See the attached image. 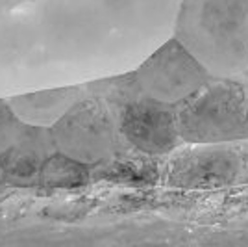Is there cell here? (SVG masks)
Here are the masks:
<instances>
[{
	"label": "cell",
	"mask_w": 248,
	"mask_h": 247,
	"mask_svg": "<svg viewBox=\"0 0 248 247\" xmlns=\"http://www.w3.org/2000/svg\"><path fill=\"white\" fill-rule=\"evenodd\" d=\"M182 0H0V97L134 71L172 37Z\"/></svg>",
	"instance_id": "cell-1"
},
{
	"label": "cell",
	"mask_w": 248,
	"mask_h": 247,
	"mask_svg": "<svg viewBox=\"0 0 248 247\" xmlns=\"http://www.w3.org/2000/svg\"><path fill=\"white\" fill-rule=\"evenodd\" d=\"M174 35L209 76L248 80V0H182Z\"/></svg>",
	"instance_id": "cell-2"
},
{
	"label": "cell",
	"mask_w": 248,
	"mask_h": 247,
	"mask_svg": "<svg viewBox=\"0 0 248 247\" xmlns=\"http://www.w3.org/2000/svg\"><path fill=\"white\" fill-rule=\"evenodd\" d=\"M176 128L189 145L248 140L247 84L211 78L176 104Z\"/></svg>",
	"instance_id": "cell-3"
},
{
	"label": "cell",
	"mask_w": 248,
	"mask_h": 247,
	"mask_svg": "<svg viewBox=\"0 0 248 247\" xmlns=\"http://www.w3.org/2000/svg\"><path fill=\"white\" fill-rule=\"evenodd\" d=\"M50 130L58 151L89 165L109 160L123 141L111 104L89 88Z\"/></svg>",
	"instance_id": "cell-4"
},
{
	"label": "cell",
	"mask_w": 248,
	"mask_h": 247,
	"mask_svg": "<svg viewBox=\"0 0 248 247\" xmlns=\"http://www.w3.org/2000/svg\"><path fill=\"white\" fill-rule=\"evenodd\" d=\"M167 178L180 188H215L248 180V140L200 143L170 160Z\"/></svg>",
	"instance_id": "cell-5"
},
{
	"label": "cell",
	"mask_w": 248,
	"mask_h": 247,
	"mask_svg": "<svg viewBox=\"0 0 248 247\" xmlns=\"http://www.w3.org/2000/svg\"><path fill=\"white\" fill-rule=\"evenodd\" d=\"M134 72L143 93L165 104L186 101L213 78L174 35L155 49Z\"/></svg>",
	"instance_id": "cell-6"
},
{
	"label": "cell",
	"mask_w": 248,
	"mask_h": 247,
	"mask_svg": "<svg viewBox=\"0 0 248 247\" xmlns=\"http://www.w3.org/2000/svg\"><path fill=\"white\" fill-rule=\"evenodd\" d=\"M56 151L50 126L26 124L21 138L0 155V182L17 186L37 182L43 162Z\"/></svg>",
	"instance_id": "cell-7"
},
{
	"label": "cell",
	"mask_w": 248,
	"mask_h": 247,
	"mask_svg": "<svg viewBox=\"0 0 248 247\" xmlns=\"http://www.w3.org/2000/svg\"><path fill=\"white\" fill-rule=\"evenodd\" d=\"M87 93L85 84H71L58 88H45L30 93H17L6 97L13 112L22 123L31 126H52Z\"/></svg>",
	"instance_id": "cell-8"
},
{
	"label": "cell",
	"mask_w": 248,
	"mask_h": 247,
	"mask_svg": "<svg viewBox=\"0 0 248 247\" xmlns=\"http://www.w3.org/2000/svg\"><path fill=\"white\" fill-rule=\"evenodd\" d=\"M91 167L93 165L83 164L76 158L67 156L62 151H56L43 162L39 184L52 190L82 188L91 178Z\"/></svg>",
	"instance_id": "cell-9"
},
{
	"label": "cell",
	"mask_w": 248,
	"mask_h": 247,
	"mask_svg": "<svg viewBox=\"0 0 248 247\" xmlns=\"http://www.w3.org/2000/svg\"><path fill=\"white\" fill-rule=\"evenodd\" d=\"M24 126L26 123H22L17 117L6 97H0V155L21 138Z\"/></svg>",
	"instance_id": "cell-10"
},
{
	"label": "cell",
	"mask_w": 248,
	"mask_h": 247,
	"mask_svg": "<svg viewBox=\"0 0 248 247\" xmlns=\"http://www.w3.org/2000/svg\"><path fill=\"white\" fill-rule=\"evenodd\" d=\"M247 93H248V80H247Z\"/></svg>",
	"instance_id": "cell-11"
}]
</instances>
